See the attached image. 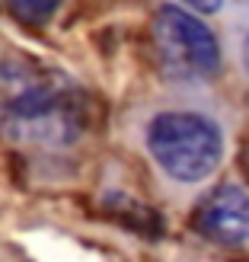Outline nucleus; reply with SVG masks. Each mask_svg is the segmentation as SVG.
<instances>
[{
    "label": "nucleus",
    "instance_id": "obj_1",
    "mask_svg": "<svg viewBox=\"0 0 249 262\" xmlns=\"http://www.w3.org/2000/svg\"><path fill=\"white\" fill-rule=\"evenodd\" d=\"M89 125L86 96L35 61H0V135L22 150H67Z\"/></svg>",
    "mask_w": 249,
    "mask_h": 262
},
{
    "label": "nucleus",
    "instance_id": "obj_4",
    "mask_svg": "<svg viewBox=\"0 0 249 262\" xmlns=\"http://www.w3.org/2000/svg\"><path fill=\"white\" fill-rule=\"evenodd\" d=\"M198 237L217 246H249V192L240 186H217L205 192L189 217Z\"/></svg>",
    "mask_w": 249,
    "mask_h": 262
},
{
    "label": "nucleus",
    "instance_id": "obj_3",
    "mask_svg": "<svg viewBox=\"0 0 249 262\" xmlns=\"http://www.w3.org/2000/svg\"><path fill=\"white\" fill-rule=\"evenodd\" d=\"M153 48L160 71L169 80H205L220 68V45L214 32L176 4L156 10Z\"/></svg>",
    "mask_w": 249,
    "mask_h": 262
},
{
    "label": "nucleus",
    "instance_id": "obj_2",
    "mask_svg": "<svg viewBox=\"0 0 249 262\" xmlns=\"http://www.w3.org/2000/svg\"><path fill=\"white\" fill-rule=\"evenodd\" d=\"M147 150L179 182H201L224 154L220 128L198 112H163L147 125Z\"/></svg>",
    "mask_w": 249,
    "mask_h": 262
},
{
    "label": "nucleus",
    "instance_id": "obj_5",
    "mask_svg": "<svg viewBox=\"0 0 249 262\" xmlns=\"http://www.w3.org/2000/svg\"><path fill=\"white\" fill-rule=\"evenodd\" d=\"M10 10L16 13L19 19H26V23H48L51 16H55L58 4H10Z\"/></svg>",
    "mask_w": 249,
    "mask_h": 262
},
{
    "label": "nucleus",
    "instance_id": "obj_6",
    "mask_svg": "<svg viewBox=\"0 0 249 262\" xmlns=\"http://www.w3.org/2000/svg\"><path fill=\"white\" fill-rule=\"evenodd\" d=\"M246 68H249V42H246Z\"/></svg>",
    "mask_w": 249,
    "mask_h": 262
}]
</instances>
